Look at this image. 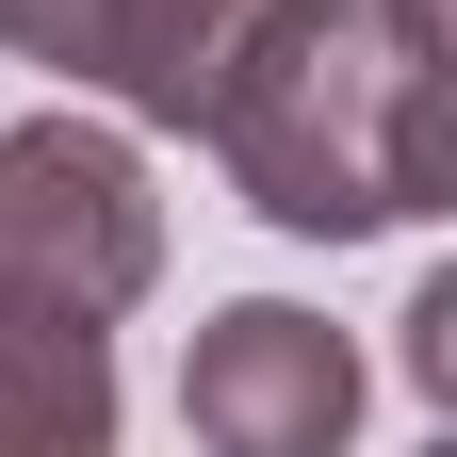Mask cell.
<instances>
[{
  "label": "cell",
  "mask_w": 457,
  "mask_h": 457,
  "mask_svg": "<svg viewBox=\"0 0 457 457\" xmlns=\"http://www.w3.org/2000/svg\"><path fill=\"white\" fill-rule=\"evenodd\" d=\"M196 147L295 245L425 228V212H457V49H409L376 0H278L245 33V66L212 82Z\"/></svg>",
  "instance_id": "obj_1"
},
{
  "label": "cell",
  "mask_w": 457,
  "mask_h": 457,
  "mask_svg": "<svg viewBox=\"0 0 457 457\" xmlns=\"http://www.w3.org/2000/svg\"><path fill=\"white\" fill-rule=\"evenodd\" d=\"M0 278H33V295H66V311H147V278H163V196H147V147L131 131H98V114H17L0 131Z\"/></svg>",
  "instance_id": "obj_2"
},
{
  "label": "cell",
  "mask_w": 457,
  "mask_h": 457,
  "mask_svg": "<svg viewBox=\"0 0 457 457\" xmlns=\"http://www.w3.org/2000/svg\"><path fill=\"white\" fill-rule=\"evenodd\" d=\"M262 17L278 0H0V49L49 66L66 98H114L131 131H196Z\"/></svg>",
  "instance_id": "obj_3"
},
{
  "label": "cell",
  "mask_w": 457,
  "mask_h": 457,
  "mask_svg": "<svg viewBox=\"0 0 457 457\" xmlns=\"http://www.w3.org/2000/svg\"><path fill=\"white\" fill-rule=\"evenodd\" d=\"M180 425L212 457H343L360 425V343L295 295H228L196 343H180Z\"/></svg>",
  "instance_id": "obj_4"
},
{
  "label": "cell",
  "mask_w": 457,
  "mask_h": 457,
  "mask_svg": "<svg viewBox=\"0 0 457 457\" xmlns=\"http://www.w3.org/2000/svg\"><path fill=\"white\" fill-rule=\"evenodd\" d=\"M114 441V327L0 278V457H98Z\"/></svg>",
  "instance_id": "obj_5"
},
{
  "label": "cell",
  "mask_w": 457,
  "mask_h": 457,
  "mask_svg": "<svg viewBox=\"0 0 457 457\" xmlns=\"http://www.w3.org/2000/svg\"><path fill=\"white\" fill-rule=\"evenodd\" d=\"M409 392H425V409H457V278H425V295H409Z\"/></svg>",
  "instance_id": "obj_6"
}]
</instances>
